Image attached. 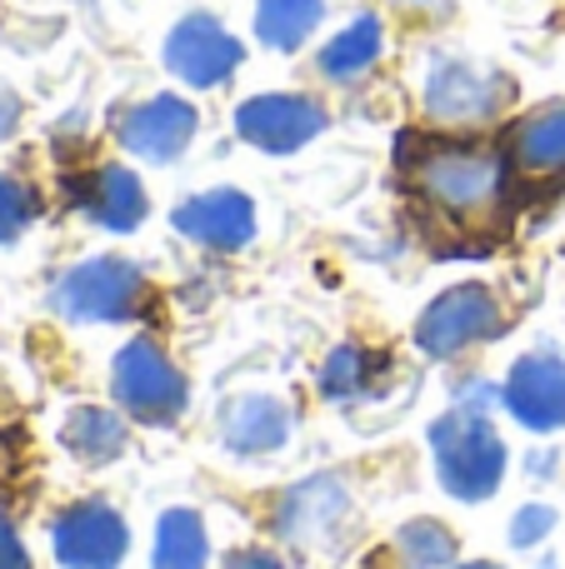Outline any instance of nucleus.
<instances>
[{"instance_id": "obj_1", "label": "nucleus", "mask_w": 565, "mask_h": 569, "mask_svg": "<svg viewBox=\"0 0 565 569\" xmlns=\"http://www.w3.org/2000/svg\"><path fill=\"white\" fill-rule=\"evenodd\" d=\"M400 170L410 180V196L426 216H436L450 230H480L506 210L511 200V156L490 140L470 136H430L406 140Z\"/></svg>"}, {"instance_id": "obj_2", "label": "nucleus", "mask_w": 565, "mask_h": 569, "mask_svg": "<svg viewBox=\"0 0 565 569\" xmlns=\"http://www.w3.org/2000/svg\"><path fill=\"white\" fill-rule=\"evenodd\" d=\"M430 455H436V475L456 500H490L506 480V445L490 430L486 415L450 405L436 425H430Z\"/></svg>"}, {"instance_id": "obj_3", "label": "nucleus", "mask_w": 565, "mask_h": 569, "mask_svg": "<svg viewBox=\"0 0 565 569\" xmlns=\"http://www.w3.org/2000/svg\"><path fill=\"white\" fill-rule=\"evenodd\" d=\"M146 300V276H140L136 260L126 256H96L70 266L66 276L50 290L56 315H66L70 325H116L130 320Z\"/></svg>"}, {"instance_id": "obj_4", "label": "nucleus", "mask_w": 565, "mask_h": 569, "mask_svg": "<svg viewBox=\"0 0 565 569\" xmlns=\"http://www.w3.org/2000/svg\"><path fill=\"white\" fill-rule=\"evenodd\" d=\"M506 100L511 80L486 60L436 56L426 66V80H420V106L436 126H486L506 110Z\"/></svg>"}, {"instance_id": "obj_5", "label": "nucleus", "mask_w": 565, "mask_h": 569, "mask_svg": "<svg viewBox=\"0 0 565 569\" xmlns=\"http://www.w3.org/2000/svg\"><path fill=\"white\" fill-rule=\"evenodd\" d=\"M110 395L126 410V420L140 425H176L190 400L186 375L176 370V360L156 340L120 345L116 365H110Z\"/></svg>"}, {"instance_id": "obj_6", "label": "nucleus", "mask_w": 565, "mask_h": 569, "mask_svg": "<svg viewBox=\"0 0 565 569\" xmlns=\"http://www.w3.org/2000/svg\"><path fill=\"white\" fill-rule=\"evenodd\" d=\"M496 335H506V305L490 284H450L416 320V345L430 360H456Z\"/></svg>"}, {"instance_id": "obj_7", "label": "nucleus", "mask_w": 565, "mask_h": 569, "mask_svg": "<svg viewBox=\"0 0 565 569\" xmlns=\"http://www.w3.org/2000/svg\"><path fill=\"white\" fill-rule=\"evenodd\" d=\"M240 60H246V46H240L210 10L180 16L166 36V70L196 90L226 86V80L240 70Z\"/></svg>"}, {"instance_id": "obj_8", "label": "nucleus", "mask_w": 565, "mask_h": 569, "mask_svg": "<svg viewBox=\"0 0 565 569\" xmlns=\"http://www.w3.org/2000/svg\"><path fill=\"white\" fill-rule=\"evenodd\" d=\"M200 116L186 96H150L136 100L116 116V140L130 156L150 160V166H170V160L186 156V146L196 140Z\"/></svg>"}, {"instance_id": "obj_9", "label": "nucleus", "mask_w": 565, "mask_h": 569, "mask_svg": "<svg viewBox=\"0 0 565 569\" xmlns=\"http://www.w3.org/2000/svg\"><path fill=\"white\" fill-rule=\"evenodd\" d=\"M326 130V106L310 96H250L236 106V136L266 156H290Z\"/></svg>"}, {"instance_id": "obj_10", "label": "nucleus", "mask_w": 565, "mask_h": 569, "mask_svg": "<svg viewBox=\"0 0 565 569\" xmlns=\"http://www.w3.org/2000/svg\"><path fill=\"white\" fill-rule=\"evenodd\" d=\"M50 545L66 569H116L130 550V530L126 515L110 510L106 500H80L56 520Z\"/></svg>"}, {"instance_id": "obj_11", "label": "nucleus", "mask_w": 565, "mask_h": 569, "mask_svg": "<svg viewBox=\"0 0 565 569\" xmlns=\"http://www.w3.org/2000/svg\"><path fill=\"white\" fill-rule=\"evenodd\" d=\"M170 226H176L190 246L230 256V250L256 240V206H250V196H240V190H206V196L180 200Z\"/></svg>"}, {"instance_id": "obj_12", "label": "nucleus", "mask_w": 565, "mask_h": 569, "mask_svg": "<svg viewBox=\"0 0 565 569\" xmlns=\"http://www.w3.org/2000/svg\"><path fill=\"white\" fill-rule=\"evenodd\" d=\"M500 400H506L511 420H521L526 430H536V435L561 430L565 425V360L546 350L521 355L506 375Z\"/></svg>"}, {"instance_id": "obj_13", "label": "nucleus", "mask_w": 565, "mask_h": 569, "mask_svg": "<svg viewBox=\"0 0 565 569\" xmlns=\"http://www.w3.org/2000/svg\"><path fill=\"white\" fill-rule=\"evenodd\" d=\"M350 510V490L336 470L310 475V480L290 485L276 505V535L290 545H320L326 535H336V525Z\"/></svg>"}, {"instance_id": "obj_14", "label": "nucleus", "mask_w": 565, "mask_h": 569, "mask_svg": "<svg viewBox=\"0 0 565 569\" xmlns=\"http://www.w3.org/2000/svg\"><path fill=\"white\" fill-rule=\"evenodd\" d=\"M290 405L276 400V395H240V400L226 405L220 415V435H226L230 455H246V460H260V455H276L280 445L290 440Z\"/></svg>"}, {"instance_id": "obj_15", "label": "nucleus", "mask_w": 565, "mask_h": 569, "mask_svg": "<svg viewBox=\"0 0 565 569\" xmlns=\"http://www.w3.org/2000/svg\"><path fill=\"white\" fill-rule=\"evenodd\" d=\"M506 156L521 176H565V100H546V106L526 110L511 126Z\"/></svg>"}, {"instance_id": "obj_16", "label": "nucleus", "mask_w": 565, "mask_h": 569, "mask_svg": "<svg viewBox=\"0 0 565 569\" xmlns=\"http://www.w3.org/2000/svg\"><path fill=\"white\" fill-rule=\"evenodd\" d=\"M80 210L96 220L100 230H116V236H130V230L146 220V186H140L136 170L126 166H100L90 170L86 190H80Z\"/></svg>"}, {"instance_id": "obj_17", "label": "nucleus", "mask_w": 565, "mask_h": 569, "mask_svg": "<svg viewBox=\"0 0 565 569\" xmlns=\"http://www.w3.org/2000/svg\"><path fill=\"white\" fill-rule=\"evenodd\" d=\"M60 445L70 450V460L80 465H110L126 455L130 425L126 410H106V405H76L60 425Z\"/></svg>"}, {"instance_id": "obj_18", "label": "nucleus", "mask_w": 565, "mask_h": 569, "mask_svg": "<svg viewBox=\"0 0 565 569\" xmlns=\"http://www.w3.org/2000/svg\"><path fill=\"white\" fill-rule=\"evenodd\" d=\"M380 50H386V30H380V16H356L340 36H330L326 46H320L316 66L326 80H336V86H356L360 76H370L380 60Z\"/></svg>"}, {"instance_id": "obj_19", "label": "nucleus", "mask_w": 565, "mask_h": 569, "mask_svg": "<svg viewBox=\"0 0 565 569\" xmlns=\"http://www.w3.org/2000/svg\"><path fill=\"white\" fill-rule=\"evenodd\" d=\"M320 16H326V0H260L256 6V36L266 50H300L316 36Z\"/></svg>"}, {"instance_id": "obj_20", "label": "nucleus", "mask_w": 565, "mask_h": 569, "mask_svg": "<svg viewBox=\"0 0 565 569\" xmlns=\"http://www.w3.org/2000/svg\"><path fill=\"white\" fill-rule=\"evenodd\" d=\"M206 560H210L206 520H200L196 510H166L160 515L150 569H206Z\"/></svg>"}, {"instance_id": "obj_21", "label": "nucleus", "mask_w": 565, "mask_h": 569, "mask_svg": "<svg viewBox=\"0 0 565 569\" xmlns=\"http://www.w3.org/2000/svg\"><path fill=\"white\" fill-rule=\"evenodd\" d=\"M396 560L406 569H450L456 565V535L440 520H410L396 530Z\"/></svg>"}, {"instance_id": "obj_22", "label": "nucleus", "mask_w": 565, "mask_h": 569, "mask_svg": "<svg viewBox=\"0 0 565 569\" xmlns=\"http://www.w3.org/2000/svg\"><path fill=\"white\" fill-rule=\"evenodd\" d=\"M370 365H376V355L360 350V345L330 350V360L320 365V395L326 400H360L370 390Z\"/></svg>"}, {"instance_id": "obj_23", "label": "nucleus", "mask_w": 565, "mask_h": 569, "mask_svg": "<svg viewBox=\"0 0 565 569\" xmlns=\"http://www.w3.org/2000/svg\"><path fill=\"white\" fill-rule=\"evenodd\" d=\"M30 220H36V190L16 176H0V246L26 236Z\"/></svg>"}, {"instance_id": "obj_24", "label": "nucleus", "mask_w": 565, "mask_h": 569, "mask_svg": "<svg viewBox=\"0 0 565 569\" xmlns=\"http://www.w3.org/2000/svg\"><path fill=\"white\" fill-rule=\"evenodd\" d=\"M551 530H556V510H551V505H526V510H516V520H511V545L531 550V545H541Z\"/></svg>"}, {"instance_id": "obj_25", "label": "nucleus", "mask_w": 565, "mask_h": 569, "mask_svg": "<svg viewBox=\"0 0 565 569\" xmlns=\"http://www.w3.org/2000/svg\"><path fill=\"white\" fill-rule=\"evenodd\" d=\"M0 569H30V560H26V545H20L16 520H10L6 505H0Z\"/></svg>"}, {"instance_id": "obj_26", "label": "nucleus", "mask_w": 565, "mask_h": 569, "mask_svg": "<svg viewBox=\"0 0 565 569\" xmlns=\"http://www.w3.org/2000/svg\"><path fill=\"white\" fill-rule=\"evenodd\" d=\"M16 126H20V96L6 86V80H0V140H6Z\"/></svg>"}, {"instance_id": "obj_27", "label": "nucleus", "mask_w": 565, "mask_h": 569, "mask_svg": "<svg viewBox=\"0 0 565 569\" xmlns=\"http://www.w3.org/2000/svg\"><path fill=\"white\" fill-rule=\"evenodd\" d=\"M226 569H280V560L270 550H236L226 560Z\"/></svg>"}, {"instance_id": "obj_28", "label": "nucleus", "mask_w": 565, "mask_h": 569, "mask_svg": "<svg viewBox=\"0 0 565 569\" xmlns=\"http://www.w3.org/2000/svg\"><path fill=\"white\" fill-rule=\"evenodd\" d=\"M460 569H500V565H460Z\"/></svg>"}]
</instances>
